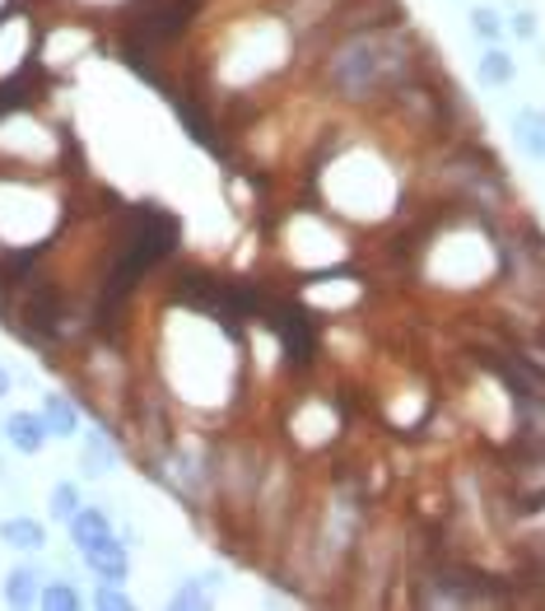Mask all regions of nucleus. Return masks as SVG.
<instances>
[{
	"label": "nucleus",
	"mask_w": 545,
	"mask_h": 611,
	"mask_svg": "<svg viewBox=\"0 0 545 611\" xmlns=\"http://www.w3.org/2000/svg\"><path fill=\"white\" fill-rule=\"evenodd\" d=\"M415 57H411V33L401 29H363V33H346L331 48L322 75L340 99L350 103H369L378 94H397V89L411 80Z\"/></svg>",
	"instance_id": "f257e3e1"
},
{
	"label": "nucleus",
	"mask_w": 545,
	"mask_h": 611,
	"mask_svg": "<svg viewBox=\"0 0 545 611\" xmlns=\"http://www.w3.org/2000/svg\"><path fill=\"white\" fill-rule=\"evenodd\" d=\"M173 247H177V220L164 215L158 206H141L126 220L122 243H117V253H112V271L103 281V318L131 299V289L141 285Z\"/></svg>",
	"instance_id": "f03ea898"
},
{
	"label": "nucleus",
	"mask_w": 545,
	"mask_h": 611,
	"mask_svg": "<svg viewBox=\"0 0 545 611\" xmlns=\"http://www.w3.org/2000/svg\"><path fill=\"white\" fill-rule=\"evenodd\" d=\"M84 556V564L94 570L99 579H107V583H122L126 574H131V556H126V547L117 537H103L99 547H89V551H80Z\"/></svg>",
	"instance_id": "7ed1b4c3"
},
{
	"label": "nucleus",
	"mask_w": 545,
	"mask_h": 611,
	"mask_svg": "<svg viewBox=\"0 0 545 611\" xmlns=\"http://www.w3.org/2000/svg\"><path fill=\"white\" fill-rule=\"evenodd\" d=\"M6 435H10V444H14L19 452H29V458H38V452L48 448L52 429H48V420L33 416V411H14V416L6 420Z\"/></svg>",
	"instance_id": "20e7f679"
},
{
	"label": "nucleus",
	"mask_w": 545,
	"mask_h": 611,
	"mask_svg": "<svg viewBox=\"0 0 545 611\" xmlns=\"http://www.w3.org/2000/svg\"><path fill=\"white\" fill-rule=\"evenodd\" d=\"M0 541H6L10 551L38 556L42 547H48V528H42L38 518H6V523H0Z\"/></svg>",
	"instance_id": "39448f33"
},
{
	"label": "nucleus",
	"mask_w": 545,
	"mask_h": 611,
	"mask_svg": "<svg viewBox=\"0 0 545 611\" xmlns=\"http://www.w3.org/2000/svg\"><path fill=\"white\" fill-rule=\"evenodd\" d=\"M65 528H71V541H75V547L89 551V547H99L103 537H112V518H107V509H84V505H80L75 518H71Z\"/></svg>",
	"instance_id": "423d86ee"
},
{
	"label": "nucleus",
	"mask_w": 545,
	"mask_h": 611,
	"mask_svg": "<svg viewBox=\"0 0 545 611\" xmlns=\"http://www.w3.org/2000/svg\"><path fill=\"white\" fill-rule=\"evenodd\" d=\"M42 570L38 564H14V570L6 574V602L10 607H33L38 598H42Z\"/></svg>",
	"instance_id": "0eeeda50"
},
{
	"label": "nucleus",
	"mask_w": 545,
	"mask_h": 611,
	"mask_svg": "<svg viewBox=\"0 0 545 611\" xmlns=\"http://www.w3.org/2000/svg\"><path fill=\"white\" fill-rule=\"evenodd\" d=\"M513 135L522 154H532V160H545V112L541 108H522L513 118Z\"/></svg>",
	"instance_id": "6e6552de"
},
{
	"label": "nucleus",
	"mask_w": 545,
	"mask_h": 611,
	"mask_svg": "<svg viewBox=\"0 0 545 611\" xmlns=\"http://www.w3.org/2000/svg\"><path fill=\"white\" fill-rule=\"evenodd\" d=\"M42 420H48V429L56 439H71L80 429V411L71 406V397H61V393H52L48 401H42Z\"/></svg>",
	"instance_id": "1a4fd4ad"
},
{
	"label": "nucleus",
	"mask_w": 545,
	"mask_h": 611,
	"mask_svg": "<svg viewBox=\"0 0 545 611\" xmlns=\"http://www.w3.org/2000/svg\"><path fill=\"white\" fill-rule=\"evenodd\" d=\"M48 611H75L80 607V588L71 579H48L42 583V598H38Z\"/></svg>",
	"instance_id": "9d476101"
},
{
	"label": "nucleus",
	"mask_w": 545,
	"mask_h": 611,
	"mask_svg": "<svg viewBox=\"0 0 545 611\" xmlns=\"http://www.w3.org/2000/svg\"><path fill=\"white\" fill-rule=\"evenodd\" d=\"M173 112H177V122L187 126V131L196 135L200 145H210V150H215V126L206 122V112H196V108H192L187 99H173Z\"/></svg>",
	"instance_id": "9b49d317"
},
{
	"label": "nucleus",
	"mask_w": 545,
	"mask_h": 611,
	"mask_svg": "<svg viewBox=\"0 0 545 611\" xmlns=\"http://www.w3.org/2000/svg\"><path fill=\"white\" fill-rule=\"evenodd\" d=\"M52 518H56V523H71V518H75V509H80V490L71 486V481H61L56 490H52Z\"/></svg>",
	"instance_id": "f8f14e48"
},
{
	"label": "nucleus",
	"mask_w": 545,
	"mask_h": 611,
	"mask_svg": "<svg viewBox=\"0 0 545 611\" xmlns=\"http://www.w3.org/2000/svg\"><path fill=\"white\" fill-rule=\"evenodd\" d=\"M481 80H485V84H508V80H513V61L498 52V48H490V52L481 57Z\"/></svg>",
	"instance_id": "ddd939ff"
},
{
	"label": "nucleus",
	"mask_w": 545,
	"mask_h": 611,
	"mask_svg": "<svg viewBox=\"0 0 545 611\" xmlns=\"http://www.w3.org/2000/svg\"><path fill=\"white\" fill-rule=\"evenodd\" d=\"M112 462V448H107V435H89V452H84V467H89V477H103Z\"/></svg>",
	"instance_id": "4468645a"
},
{
	"label": "nucleus",
	"mask_w": 545,
	"mask_h": 611,
	"mask_svg": "<svg viewBox=\"0 0 545 611\" xmlns=\"http://www.w3.org/2000/svg\"><path fill=\"white\" fill-rule=\"evenodd\" d=\"M210 602V579H192L187 588L173 593V607H206Z\"/></svg>",
	"instance_id": "2eb2a0df"
},
{
	"label": "nucleus",
	"mask_w": 545,
	"mask_h": 611,
	"mask_svg": "<svg viewBox=\"0 0 545 611\" xmlns=\"http://www.w3.org/2000/svg\"><path fill=\"white\" fill-rule=\"evenodd\" d=\"M29 103V84L24 80H10V84H0V118L14 108H24Z\"/></svg>",
	"instance_id": "dca6fc26"
},
{
	"label": "nucleus",
	"mask_w": 545,
	"mask_h": 611,
	"mask_svg": "<svg viewBox=\"0 0 545 611\" xmlns=\"http://www.w3.org/2000/svg\"><path fill=\"white\" fill-rule=\"evenodd\" d=\"M94 607H103V611H126L131 598L122 593L117 583H107V579H103V583H99V593H94Z\"/></svg>",
	"instance_id": "f3484780"
},
{
	"label": "nucleus",
	"mask_w": 545,
	"mask_h": 611,
	"mask_svg": "<svg viewBox=\"0 0 545 611\" xmlns=\"http://www.w3.org/2000/svg\"><path fill=\"white\" fill-rule=\"evenodd\" d=\"M471 29L481 33L485 42H494L498 33H504V24H498V14H494V10H471Z\"/></svg>",
	"instance_id": "a211bd4d"
},
{
	"label": "nucleus",
	"mask_w": 545,
	"mask_h": 611,
	"mask_svg": "<svg viewBox=\"0 0 545 611\" xmlns=\"http://www.w3.org/2000/svg\"><path fill=\"white\" fill-rule=\"evenodd\" d=\"M513 29H517V38H532V33H536V19H532V14H517Z\"/></svg>",
	"instance_id": "6ab92c4d"
},
{
	"label": "nucleus",
	"mask_w": 545,
	"mask_h": 611,
	"mask_svg": "<svg viewBox=\"0 0 545 611\" xmlns=\"http://www.w3.org/2000/svg\"><path fill=\"white\" fill-rule=\"evenodd\" d=\"M6 393H10V374H6V369H0V397H6Z\"/></svg>",
	"instance_id": "aec40b11"
}]
</instances>
